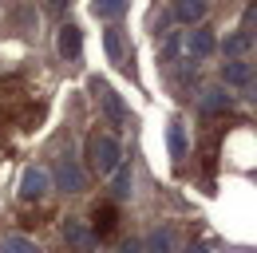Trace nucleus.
Listing matches in <instances>:
<instances>
[{
  "label": "nucleus",
  "instance_id": "3",
  "mask_svg": "<svg viewBox=\"0 0 257 253\" xmlns=\"http://www.w3.org/2000/svg\"><path fill=\"white\" fill-rule=\"evenodd\" d=\"M48 190H52V178H48V170H40V166H28V170H24V178H20V202H40Z\"/></svg>",
  "mask_w": 257,
  "mask_h": 253
},
{
  "label": "nucleus",
  "instance_id": "17",
  "mask_svg": "<svg viewBox=\"0 0 257 253\" xmlns=\"http://www.w3.org/2000/svg\"><path fill=\"white\" fill-rule=\"evenodd\" d=\"M249 44H253V32H237V36H229V40H225V52L237 60L241 52H249Z\"/></svg>",
  "mask_w": 257,
  "mask_h": 253
},
{
  "label": "nucleus",
  "instance_id": "19",
  "mask_svg": "<svg viewBox=\"0 0 257 253\" xmlns=\"http://www.w3.org/2000/svg\"><path fill=\"white\" fill-rule=\"evenodd\" d=\"M174 52H182V40H178V36H174V40H166V48H162V63L174 60Z\"/></svg>",
  "mask_w": 257,
  "mask_h": 253
},
{
  "label": "nucleus",
  "instance_id": "14",
  "mask_svg": "<svg viewBox=\"0 0 257 253\" xmlns=\"http://www.w3.org/2000/svg\"><path fill=\"white\" fill-rule=\"evenodd\" d=\"M0 253H40L32 237H24V233H8L4 241H0Z\"/></svg>",
  "mask_w": 257,
  "mask_h": 253
},
{
  "label": "nucleus",
  "instance_id": "5",
  "mask_svg": "<svg viewBox=\"0 0 257 253\" xmlns=\"http://www.w3.org/2000/svg\"><path fill=\"white\" fill-rule=\"evenodd\" d=\"M91 87H95L99 99H103V111H107V119H111V123H127L131 111H127V103H123V95H115L111 87H107V83H103V79H95Z\"/></svg>",
  "mask_w": 257,
  "mask_h": 253
},
{
  "label": "nucleus",
  "instance_id": "11",
  "mask_svg": "<svg viewBox=\"0 0 257 253\" xmlns=\"http://www.w3.org/2000/svg\"><path fill=\"white\" fill-rule=\"evenodd\" d=\"M225 79L233 83V87H245V91H253V67L245 60H229L225 63Z\"/></svg>",
  "mask_w": 257,
  "mask_h": 253
},
{
  "label": "nucleus",
  "instance_id": "20",
  "mask_svg": "<svg viewBox=\"0 0 257 253\" xmlns=\"http://www.w3.org/2000/svg\"><path fill=\"white\" fill-rule=\"evenodd\" d=\"M186 253H206V245H190V249H186Z\"/></svg>",
  "mask_w": 257,
  "mask_h": 253
},
{
  "label": "nucleus",
  "instance_id": "16",
  "mask_svg": "<svg viewBox=\"0 0 257 253\" xmlns=\"http://www.w3.org/2000/svg\"><path fill=\"white\" fill-rule=\"evenodd\" d=\"M229 107H233V103H229L225 91H210L206 99H202V111H206V115H222V111H229Z\"/></svg>",
  "mask_w": 257,
  "mask_h": 253
},
{
  "label": "nucleus",
  "instance_id": "18",
  "mask_svg": "<svg viewBox=\"0 0 257 253\" xmlns=\"http://www.w3.org/2000/svg\"><path fill=\"white\" fill-rule=\"evenodd\" d=\"M131 194V170H127V162H119V170H115V202H123Z\"/></svg>",
  "mask_w": 257,
  "mask_h": 253
},
{
  "label": "nucleus",
  "instance_id": "10",
  "mask_svg": "<svg viewBox=\"0 0 257 253\" xmlns=\"http://www.w3.org/2000/svg\"><path fill=\"white\" fill-rule=\"evenodd\" d=\"M214 48H218V36L214 32H194L190 36V44H186V52H190V60L198 63V60H206V56H214Z\"/></svg>",
  "mask_w": 257,
  "mask_h": 253
},
{
  "label": "nucleus",
  "instance_id": "6",
  "mask_svg": "<svg viewBox=\"0 0 257 253\" xmlns=\"http://www.w3.org/2000/svg\"><path fill=\"white\" fill-rule=\"evenodd\" d=\"M166 151H170L174 162H182L186 151H190V135H186V123H182V119H170V126H166Z\"/></svg>",
  "mask_w": 257,
  "mask_h": 253
},
{
  "label": "nucleus",
  "instance_id": "12",
  "mask_svg": "<svg viewBox=\"0 0 257 253\" xmlns=\"http://www.w3.org/2000/svg\"><path fill=\"white\" fill-rule=\"evenodd\" d=\"M103 48H107V56H111L115 63H123V67L131 63V48H127V40H123V32L111 28L107 36H103Z\"/></svg>",
  "mask_w": 257,
  "mask_h": 253
},
{
  "label": "nucleus",
  "instance_id": "1",
  "mask_svg": "<svg viewBox=\"0 0 257 253\" xmlns=\"http://www.w3.org/2000/svg\"><path fill=\"white\" fill-rule=\"evenodd\" d=\"M87 158H91V170L95 174H115L119 162H123V147H119V135L115 131H99L87 139Z\"/></svg>",
  "mask_w": 257,
  "mask_h": 253
},
{
  "label": "nucleus",
  "instance_id": "4",
  "mask_svg": "<svg viewBox=\"0 0 257 253\" xmlns=\"http://www.w3.org/2000/svg\"><path fill=\"white\" fill-rule=\"evenodd\" d=\"M64 237H67V245H71L75 253H91V249H95V233H91L79 218H67L64 221Z\"/></svg>",
  "mask_w": 257,
  "mask_h": 253
},
{
  "label": "nucleus",
  "instance_id": "8",
  "mask_svg": "<svg viewBox=\"0 0 257 253\" xmlns=\"http://www.w3.org/2000/svg\"><path fill=\"white\" fill-rule=\"evenodd\" d=\"M115 202H103V206H95V214H91V233H95V241H103V237H111L115 233Z\"/></svg>",
  "mask_w": 257,
  "mask_h": 253
},
{
  "label": "nucleus",
  "instance_id": "2",
  "mask_svg": "<svg viewBox=\"0 0 257 253\" xmlns=\"http://www.w3.org/2000/svg\"><path fill=\"white\" fill-rule=\"evenodd\" d=\"M48 178H52V186H60L64 194H79V190H83V170H79V162H75L71 155L56 158V166H52Z\"/></svg>",
  "mask_w": 257,
  "mask_h": 253
},
{
  "label": "nucleus",
  "instance_id": "15",
  "mask_svg": "<svg viewBox=\"0 0 257 253\" xmlns=\"http://www.w3.org/2000/svg\"><path fill=\"white\" fill-rule=\"evenodd\" d=\"M127 8H131V0H95V16H103V20H111V16L119 20Z\"/></svg>",
  "mask_w": 257,
  "mask_h": 253
},
{
  "label": "nucleus",
  "instance_id": "7",
  "mask_svg": "<svg viewBox=\"0 0 257 253\" xmlns=\"http://www.w3.org/2000/svg\"><path fill=\"white\" fill-rule=\"evenodd\" d=\"M56 48H60L64 60H79V52H83V32L75 28V24H64L60 36H56Z\"/></svg>",
  "mask_w": 257,
  "mask_h": 253
},
{
  "label": "nucleus",
  "instance_id": "13",
  "mask_svg": "<svg viewBox=\"0 0 257 253\" xmlns=\"http://www.w3.org/2000/svg\"><path fill=\"white\" fill-rule=\"evenodd\" d=\"M147 253H174V237H170L166 225H159V229L147 233Z\"/></svg>",
  "mask_w": 257,
  "mask_h": 253
},
{
  "label": "nucleus",
  "instance_id": "9",
  "mask_svg": "<svg viewBox=\"0 0 257 253\" xmlns=\"http://www.w3.org/2000/svg\"><path fill=\"white\" fill-rule=\"evenodd\" d=\"M206 12H210L206 0H174V20L178 24H202Z\"/></svg>",
  "mask_w": 257,
  "mask_h": 253
}]
</instances>
